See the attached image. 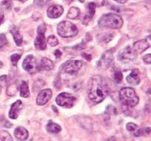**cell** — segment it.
<instances>
[{"mask_svg": "<svg viewBox=\"0 0 151 141\" xmlns=\"http://www.w3.org/2000/svg\"><path fill=\"white\" fill-rule=\"evenodd\" d=\"M110 93V88L105 78L96 75L92 77L88 84V97L95 103H100Z\"/></svg>", "mask_w": 151, "mask_h": 141, "instance_id": "cell-1", "label": "cell"}, {"mask_svg": "<svg viewBox=\"0 0 151 141\" xmlns=\"http://www.w3.org/2000/svg\"><path fill=\"white\" fill-rule=\"evenodd\" d=\"M123 21L122 17L117 14L108 13L101 16L98 22L99 27H107L110 29H119L122 27Z\"/></svg>", "mask_w": 151, "mask_h": 141, "instance_id": "cell-2", "label": "cell"}, {"mask_svg": "<svg viewBox=\"0 0 151 141\" xmlns=\"http://www.w3.org/2000/svg\"><path fill=\"white\" fill-rule=\"evenodd\" d=\"M119 99L125 108H134L139 103V99L134 89L130 87L122 88L119 92Z\"/></svg>", "mask_w": 151, "mask_h": 141, "instance_id": "cell-3", "label": "cell"}, {"mask_svg": "<svg viewBox=\"0 0 151 141\" xmlns=\"http://www.w3.org/2000/svg\"><path fill=\"white\" fill-rule=\"evenodd\" d=\"M57 33L61 37L70 38L76 36L78 33L77 27L70 21H62L57 26Z\"/></svg>", "mask_w": 151, "mask_h": 141, "instance_id": "cell-4", "label": "cell"}, {"mask_svg": "<svg viewBox=\"0 0 151 141\" xmlns=\"http://www.w3.org/2000/svg\"><path fill=\"white\" fill-rule=\"evenodd\" d=\"M47 30V25L45 23L40 25L37 28V37L34 41V46L36 49L43 51L46 49L47 43H46L45 32Z\"/></svg>", "mask_w": 151, "mask_h": 141, "instance_id": "cell-5", "label": "cell"}, {"mask_svg": "<svg viewBox=\"0 0 151 141\" xmlns=\"http://www.w3.org/2000/svg\"><path fill=\"white\" fill-rule=\"evenodd\" d=\"M22 68L30 74H33L41 71L40 65L33 55H28L24 58L22 62Z\"/></svg>", "mask_w": 151, "mask_h": 141, "instance_id": "cell-6", "label": "cell"}, {"mask_svg": "<svg viewBox=\"0 0 151 141\" xmlns=\"http://www.w3.org/2000/svg\"><path fill=\"white\" fill-rule=\"evenodd\" d=\"M84 65V62L82 60L71 59L68 60L62 65V71L70 75L77 74L78 72L82 69Z\"/></svg>", "mask_w": 151, "mask_h": 141, "instance_id": "cell-7", "label": "cell"}, {"mask_svg": "<svg viewBox=\"0 0 151 141\" xmlns=\"http://www.w3.org/2000/svg\"><path fill=\"white\" fill-rule=\"evenodd\" d=\"M56 102L59 106L69 108L73 106L76 102V97L70 94L62 92L56 97Z\"/></svg>", "mask_w": 151, "mask_h": 141, "instance_id": "cell-8", "label": "cell"}, {"mask_svg": "<svg viewBox=\"0 0 151 141\" xmlns=\"http://www.w3.org/2000/svg\"><path fill=\"white\" fill-rule=\"evenodd\" d=\"M137 54L135 52L133 48H132L130 46H127L119 53L118 58L122 62H129L134 60Z\"/></svg>", "mask_w": 151, "mask_h": 141, "instance_id": "cell-9", "label": "cell"}, {"mask_svg": "<svg viewBox=\"0 0 151 141\" xmlns=\"http://www.w3.org/2000/svg\"><path fill=\"white\" fill-rule=\"evenodd\" d=\"M52 94H53V92H52V90L50 88H46V89L42 90L37 96L36 104L38 106H44V105H45L51 99Z\"/></svg>", "mask_w": 151, "mask_h": 141, "instance_id": "cell-10", "label": "cell"}, {"mask_svg": "<svg viewBox=\"0 0 151 141\" xmlns=\"http://www.w3.org/2000/svg\"><path fill=\"white\" fill-rule=\"evenodd\" d=\"M23 104L21 100H17L14 102L11 106L9 111V117L12 120H16L19 115L20 111L22 110Z\"/></svg>", "mask_w": 151, "mask_h": 141, "instance_id": "cell-11", "label": "cell"}, {"mask_svg": "<svg viewBox=\"0 0 151 141\" xmlns=\"http://www.w3.org/2000/svg\"><path fill=\"white\" fill-rule=\"evenodd\" d=\"M64 13V8L59 5H50L47 11V15L49 18L56 19L60 17Z\"/></svg>", "mask_w": 151, "mask_h": 141, "instance_id": "cell-12", "label": "cell"}, {"mask_svg": "<svg viewBox=\"0 0 151 141\" xmlns=\"http://www.w3.org/2000/svg\"><path fill=\"white\" fill-rule=\"evenodd\" d=\"M150 47V45L148 43L147 40H139V41L136 42L133 45V50L135 51L136 54H142L145 51L148 49Z\"/></svg>", "mask_w": 151, "mask_h": 141, "instance_id": "cell-13", "label": "cell"}, {"mask_svg": "<svg viewBox=\"0 0 151 141\" xmlns=\"http://www.w3.org/2000/svg\"><path fill=\"white\" fill-rule=\"evenodd\" d=\"M140 81L139 71L138 69L132 70L131 73L127 77V82L132 85H137Z\"/></svg>", "mask_w": 151, "mask_h": 141, "instance_id": "cell-14", "label": "cell"}, {"mask_svg": "<svg viewBox=\"0 0 151 141\" xmlns=\"http://www.w3.org/2000/svg\"><path fill=\"white\" fill-rule=\"evenodd\" d=\"M10 33L12 34L14 41H15L16 45L18 46H21L22 44L23 38H22V36L20 34L18 27L15 25H12L11 27V28H10Z\"/></svg>", "mask_w": 151, "mask_h": 141, "instance_id": "cell-15", "label": "cell"}, {"mask_svg": "<svg viewBox=\"0 0 151 141\" xmlns=\"http://www.w3.org/2000/svg\"><path fill=\"white\" fill-rule=\"evenodd\" d=\"M14 135L18 140L22 141L27 139L29 134L25 128L22 126H19L14 130Z\"/></svg>", "mask_w": 151, "mask_h": 141, "instance_id": "cell-16", "label": "cell"}, {"mask_svg": "<svg viewBox=\"0 0 151 141\" xmlns=\"http://www.w3.org/2000/svg\"><path fill=\"white\" fill-rule=\"evenodd\" d=\"M96 7V4L93 2H91V3L88 4V12L82 20V22L84 25H88L91 21L94 14H95Z\"/></svg>", "mask_w": 151, "mask_h": 141, "instance_id": "cell-17", "label": "cell"}, {"mask_svg": "<svg viewBox=\"0 0 151 141\" xmlns=\"http://www.w3.org/2000/svg\"><path fill=\"white\" fill-rule=\"evenodd\" d=\"M99 62L100 64H104V65H107V67L111 65L113 62V54H111V51H106L101 56Z\"/></svg>", "mask_w": 151, "mask_h": 141, "instance_id": "cell-18", "label": "cell"}, {"mask_svg": "<svg viewBox=\"0 0 151 141\" xmlns=\"http://www.w3.org/2000/svg\"><path fill=\"white\" fill-rule=\"evenodd\" d=\"M40 68L41 69L45 70V71H50L53 68V66H54V64L52 62V60H50L48 58L44 57L42 59L41 62H40Z\"/></svg>", "mask_w": 151, "mask_h": 141, "instance_id": "cell-19", "label": "cell"}, {"mask_svg": "<svg viewBox=\"0 0 151 141\" xmlns=\"http://www.w3.org/2000/svg\"><path fill=\"white\" fill-rule=\"evenodd\" d=\"M46 129L48 132L53 134H57L62 131V127L59 126L57 123H53V122H50L46 126Z\"/></svg>", "mask_w": 151, "mask_h": 141, "instance_id": "cell-20", "label": "cell"}, {"mask_svg": "<svg viewBox=\"0 0 151 141\" xmlns=\"http://www.w3.org/2000/svg\"><path fill=\"white\" fill-rule=\"evenodd\" d=\"M20 96L24 98H27L30 96L28 85L26 81H22L21 85H20Z\"/></svg>", "mask_w": 151, "mask_h": 141, "instance_id": "cell-21", "label": "cell"}, {"mask_svg": "<svg viewBox=\"0 0 151 141\" xmlns=\"http://www.w3.org/2000/svg\"><path fill=\"white\" fill-rule=\"evenodd\" d=\"M79 15H80V10L78 8H76V7H71L69 9V11H68L67 17H68V19L75 20Z\"/></svg>", "mask_w": 151, "mask_h": 141, "instance_id": "cell-22", "label": "cell"}, {"mask_svg": "<svg viewBox=\"0 0 151 141\" xmlns=\"http://www.w3.org/2000/svg\"><path fill=\"white\" fill-rule=\"evenodd\" d=\"M0 139L2 141H13V137L9 132L5 130L0 132Z\"/></svg>", "mask_w": 151, "mask_h": 141, "instance_id": "cell-23", "label": "cell"}, {"mask_svg": "<svg viewBox=\"0 0 151 141\" xmlns=\"http://www.w3.org/2000/svg\"><path fill=\"white\" fill-rule=\"evenodd\" d=\"M150 132V128L147 127L143 128V129H138L137 131L135 132V136L141 137V136H146Z\"/></svg>", "mask_w": 151, "mask_h": 141, "instance_id": "cell-24", "label": "cell"}, {"mask_svg": "<svg viewBox=\"0 0 151 141\" xmlns=\"http://www.w3.org/2000/svg\"><path fill=\"white\" fill-rule=\"evenodd\" d=\"M17 92V85L15 83L11 84V85H8V88H7V94L8 95L11 96H14Z\"/></svg>", "mask_w": 151, "mask_h": 141, "instance_id": "cell-25", "label": "cell"}, {"mask_svg": "<svg viewBox=\"0 0 151 141\" xmlns=\"http://www.w3.org/2000/svg\"><path fill=\"white\" fill-rule=\"evenodd\" d=\"M47 43L52 47H55V46H56L59 44V40L56 38V37H55L53 35H51V36H49L47 37Z\"/></svg>", "mask_w": 151, "mask_h": 141, "instance_id": "cell-26", "label": "cell"}, {"mask_svg": "<svg viewBox=\"0 0 151 141\" xmlns=\"http://www.w3.org/2000/svg\"><path fill=\"white\" fill-rule=\"evenodd\" d=\"M113 78H114V80L117 82V83H120V82L122 81L123 79V75L120 71H116L114 75H113Z\"/></svg>", "mask_w": 151, "mask_h": 141, "instance_id": "cell-27", "label": "cell"}, {"mask_svg": "<svg viewBox=\"0 0 151 141\" xmlns=\"http://www.w3.org/2000/svg\"><path fill=\"white\" fill-rule=\"evenodd\" d=\"M20 58H21V54H14L13 55H11V61L13 63V65H17V62L19 60Z\"/></svg>", "mask_w": 151, "mask_h": 141, "instance_id": "cell-28", "label": "cell"}, {"mask_svg": "<svg viewBox=\"0 0 151 141\" xmlns=\"http://www.w3.org/2000/svg\"><path fill=\"white\" fill-rule=\"evenodd\" d=\"M8 43V40L5 34L1 33L0 34V48H2Z\"/></svg>", "mask_w": 151, "mask_h": 141, "instance_id": "cell-29", "label": "cell"}, {"mask_svg": "<svg viewBox=\"0 0 151 141\" xmlns=\"http://www.w3.org/2000/svg\"><path fill=\"white\" fill-rule=\"evenodd\" d=\"M105 112L108 114H116L117 113V111L115 107L112 106V105H110V106H108L107 107V109H106Z\"/></svg>", "mask_w": 151, "mask_h": 141, "instance_id": "cell-30", "label": "cell"}, {"mask_svg": "<svg viewBox=\"0 0 151 141\" xmlns=\"http://www.w3.org/2000/svg\"><path fill=\"white\" fill-rule=\"evenodd\" d=\"M126 129L129 132H134L137 129V125L133 123H128L126 125Z\"/></svg>", "mask_w": 151, "mask_h": 141, "instance_id": "cell-31", "label": "cell"}, {"mask_svg": "<svg viewBox=\"0 0 151 141\" xmlns=\"http://www.w3.org/2000/svg\"><path fill=\"white\" fill-rule=\"evenodd\" d=\"M2 8H5L7 10H9L11 8V0H4L1 4Z\"/></svg>", "mask_w": 151, "mask_h": 141, "instance_id": "cell-32", "label": "cell"}, {"mask_svg": "<svg viewBox=\"0 0 151 141\" xmlns=\"http://www.w3.org/2000/svg\"><path fill=\"white\" fill-rule=\"evenodd\" d=\"M50 0H34V4L35 5H38V6H43V5H46L48 3Z\"/></svg>", "mask_w": 151, "mask_h": 141, "instance_id": "cell-33", "label": "cell"}, {"mask_svg": "<svg viewBox=\"0 0 151 141\" xmlns=\"http://www.w3.org/2000/svg\"><path fill=\"white\" fill-rule=\"evenodd\" d=\"M143 60L145 63L147 64H150L151 63V54H147L145 55L143 57Z\"/></svg>", "mask_w": 151, "mask_h": 141, "instance_id": "cell-34", "label": "cell"}, {"mask_svg": "<svg viewBox=\"0 0 151 141\" xmlns=\"http://www.w3.org/2000/svg\"><path fill=\"white\" fill-rule=\"evenodd\" d=\"M85 43H80V44L77 45L76 46H75L74 47V49H76V50H82V49H84L85 48Z\"/></svg>", "mask_w": 151, "mask_h": 141, "instance_id": "cell-35", "label": "cell"}, {"mask_svg": "<svg viewBox=\"0 0 151 141\" xmlns=\"http://www.w3.org/2000/svg\"><path fill=\"white\" fill-rule=\"evenodd\" d=\"M4 20H5V16H4V13L2 10H0V25L3 23Z\"/></svg>", "mask_w": 151, "mask_h": 141, "instance_id": "cell-36", "label": "cell"}, {"mask_svg": "<svg viewBox=\"0 0 151 141\" xmlns=\"http://www.w3.org/2000/svg\"><path fill=\"white\" fill-rule=\"evenodd\" d=\"M82 56L88 61H91V59H92V56H91V54H87L83 53L82 54Z\"/></svg>", "mask_w": 151, "mask_h": 141, "instance_id": "cell-37", "label": "cell"}, {"mask_svg": "<svg viewBox=\"0 0 151 141\" xmlns=\"http://www.w3.org/2000/svg\"><path fill=\"white\" fill-rule=\"evenodd\" d=\"M62 52L60 51V50H56L54 52V55L56 58H59L61 56H62Z\"/></svg>", "mask_w": 151, "mask_h": 141, "instance_id": "cell-38", "label": "cell"}, {"mask_svg": "<svg viewBox=\"0 0 151 141\" xmlns=\"http://www.w3.org/2000/svg\"><path fill=\"white\" fill-rule=\"evenodd\" d=\"M105 141H117V140L115 137L113 136V137H110L107 138Z\"/></svg>", "mask_w": 151, "mask_h": 141, "instance_id": "cell-39", "label": "cell"}, {"mask_svg": "<svg viewBox=\"0 0 151 141\" xmlns=\"http://www.w3.org/2000/svg\"><path fill=\"white\" fill-rule=\"evenodd\" d=\"M114 1L119 4H124L127 2V0H114Z\"/></svg>", "mask_w": 151, "mask_h": 141, "instance_id": "cell-40", "label": "cell"}, {"mask_svg": "<svg viewBox=\"0 0 151 141\" xmlns=\"http://www.w3.org/2000/svg\"><path fill=\"white\" fill-rule=\"evenodd\" d=\"M7 77H7V76H2V77H0V80H2V81L6 80Z\"/></svg>", "mask_w": 151, "mask_h": 141, "instance_id": "cell-41", "label": "cell"}, {"mask_svg": "<svg viewBox=\"0 0 151 141\" xmlns=\"http://www.w3.org/2000/svg\"><path fill=\"white\" fill-rule=\"evenodd\" d=\"M65 1H66V2H69V3H70V2H72L73 0H65Z\"/></svg>", "mask_w": 151, "mask_h": 141, "instance_id": "cell-42", "label": "cell"}, {"mask_svg": "<svg viewBox=\"0 0 151 141\" xmlns=\"http://www.w3.org/2000/svg\"><path fill=\"white\" fill-rule=\"evenodd\" d=\"M2 66H3V64H2V62H1V61H0V68H2Z\"/></svg>", "mask_w": 151, "mask_h": 141, "instance_id": "cell-43", "label": "cell"}, {"mask_svg": "<svg viewBox=\"0 0 151 141\" xmlns=\"http://www.w3.org/2000/svg\"><path fill=\"white\" fill-rule=\"evenodd\" d=\"M17 1H19V2H25V1H27V0H17Z\"/></svg>", "mask_w": 151, "mask_h": 141, "instance_id": "cell-44", "label": "cell"}, {"mask_svg": "<svg viewBox=\"0 0 151 141\" xmlns=\"http://www.w3.org/2000/svg\"><path fill=\"white\" fill-rule=\"evenodd\" d=\"M85 0H79V2H82V3H83V2H85Z\"/></svg>", "mask_w": 151, "mask_h": 141, "instance_id": "cell-45", "label": "cell"}]
</instances>
